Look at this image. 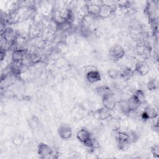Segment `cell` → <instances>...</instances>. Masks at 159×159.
<instances>
[{
  "label": "cell",
  "instance_id": "6da1fadb",
  "mask_svg": "<svg viewBox=\"0 0 159 159\" xmlns=\"http://www.w3.org/2000/svg\"><path fill=\"white\" fill-rule=\"evenodd\" d=\"M145 9L148 19L151 21L153 22L157 19L158 15V7L157 2L153 1H148L147 4Z\"/></svg>",
  "mask_w": 159,
  "mask_h": 159
},
{
  "label": "cell",
  "instance_id": "7a4b0ae2",
  "mask_svg": "<svg viewBox=\"0 0 159 159\" xmlns=\"http://www.w3.org/2000/svg\"><path fill=\"white\" fill-rule=\"evenodd\" d=\"M37 152L40 157L42 158H49L50 155L53 154V150L52 148L48 145L44 143H40L39 144Z\"/></svg>",
  "mask_w": 159,
  "mask_h": 159
},
{
  "label": "cell",
  "instance_id": "3957f363",
  "mask_svg": "<svg viewBox=\"0 0 159 159\" xmlns=\"http://www.w3.org/2000/svg\"><path fill=\"white\" fill-rule=\"evenodd\" d=\"M125 55L124 48L119 45H115L109 50V55L114 60L121 59Z\"/></svg>",
  "mask_w": 159,
  "mask_h": 159
},
{
  "label": "cell",
  "instance_id": "277c9868",
  "mask_svg": "<svg viewBox=\"0 0 159 159\" xmlns=\"http://www.w3.org/2000/svg\"><path fill=\"white\" fill-rule=\"evenodd\" d=\"M114 11L112 6L108 4H102L100 5L99 12L98 16L102 19H105L109 17Z\"/></svg>",
  "mask_w": 159,
  "mask_h": 159
},
{
  "label": "cell",
  "instance_id": "5b68a950",
  "mask_svg": "<svg viewBox=\"0 0 159 159\" xmlns=\"http://www.w3.org/2000/svg\"><path fill=\"white\" fill-rule=\"evenodd\" d=\"M2 38L11 45H14V42L16 40V39L17 38V35L15 33V31L10 27L6 28L3 32V34L2 35Z\"/></svg>",
  "mask_w": 159,
  "mask_h": 159
},
{
  "label": "cell",
  "instance_id": "8992f818",
  "mask_svg": "<svg viewBox=\"0 0 159 159\" xmlns=\"http://www.w3.org/2000/svg\"><path fill=\"white\" fill-rule=\"evenodd\" d=\"M102 102L103 106L109 109L111 111L114 109L116 105V101L114 93L106 95L102 98Z\"/></svg>",
  "mask_w": 159,
  "mask_h": 159
},
{
  "label": "cell",
  "instance_id": "52a82bcc",
  "mask_svg": "<svg viewBox=\"0 0 159 159\" xmlns=\"http://www.w3.org/2000/svg\"><path fill=\"white\" fill-rule=\"evenodd\" d=\"M58 132L60 137L65 140L70 139L73 134L71 128L67 124H63L60 125Z\"/></svg>",
  "mask_w": 159,
  "mask_h": 159
},
{
  "label": "cell",
  "instance_id": "ba28073f",
  "mask_svg": "<svg viewBox=\"0 0 159 159\" xmlns=\"http://www.w3.org/2000/svg\"><path fill=\"white\" fill-rule=\"evenodd\" d=\"M86 80L90 83H96L101 80V77L99 72L97 70H91L86 75Z\"/></svg>",
  "mask_w": 159,
  "mask_h": 159
},
{
  "label": "cell",
  "instance_id": "9c48e42d",
  "mask_svg": "<svg viewBox=\"0 0 159 159\" xmlns=\"http://www.w3.org/2000/svg\"><path fill=\"white\" fill-rule=\"evenodd\" d=\"M135 71L140 75H145L150 71V67L148 63L144 61H139L137 62L135 67Z\"/></svg>",
  "mask_w": 159,
  "mask_h": 159
},
{
  "label": "cell",
  "instance_id": "30bf717a",
  "mask_svg": "<svg viewBox=\"0 0 159 159\" xmlns=\"http://www.w3.org/2000/svg\"><path fill=\"white\" fill-rule=\"evenodd\" d=\"M76 137L80 142L85 144L92 137V136L88 130L86 129H81L77 132Z\"/></svg>",
  "mask_w": 159,
  "mask_h": 159
},
{
  "label": "cell",
  "instance_id": "8fae6325",
  "mask_svg": "<svg viewBox=\"0 0 159 159\" xmlns=\"http://www.w3.org/2000/svg\"><path fill=\"white\" fill-rule=\"evenodd\" d=\"M25 55L23 49L16 48L12 53V60L14 63H21Z\"/></svg>",
  "mask_w": 159,
  "mask_h": 159
},
{
  "label": "cell",
  "instance_id": "7c38bea8",
  "mask_svg": "<svg viewBox=\"0 0 159 159\" xmlns=\"http://www.w3.org/2000/svg\"><path fill=\"white\" fill-rule=\"evenodd\" d=\"M111 110L103 106L100 109H98L96 112V116L98 119L100 120H106L108 119L111 115Z\"/></svg>",
  "mask_w": 159,
  "mask_h": 159
},
{
  "label": "cell",
  "instance_id": "4fadbf2b",
  "mask_svg": "<svg viewBox=\"0 0 159 159\" xmlns=\"http://www.w3.org/2000/svg\"><path fill=\"white\" fill-rule=\"evenodd\" d=\"M100 6L95 3H90L86 6V11L91 16H98L99 12Z\"/></svg>",
  "mask_w": 159,
  "mask_h": 159
},
{
  "label": "cell",
  "instance_id": "5bb4252c",
  "mask_svg": "<svg viewBox=\"0 0 159 159\" xmlns=\"http://www.w3.org/2000/svg\"><path fill=\"white\" fill-rule=\"evenodd\" d=\"M57 49L60 53L65 55L69 52L70 47L66 42L60 41L57 43Z\"/></svg>",
  "mask_w": 159,
  "mask_h": 159
},
{
  "label": "cell",
  "instance_id": "9a60e30c",
  "mask_svg": "<svg viewBox=\"0 0 159 159\" xmlns=\"http://www.w3.org/2000/svg\"><path fill=\"white\" fill-rule=\"evenodd\" d=\"M96 93H98V95H99L101 98H103L104 96L110 94H112L114 93L113 91H112V89L107 86H101L98 87L96 89Z\"/></svg>",
  "mask_w": 159,
  "mask_h": 159
},
{
  "label": "cell",
  "instance_id": "2e32d148",
  "mask_svg": "<svg viewBox=\"0 0 159 159\" xmlns=\"http://www.w3.org/2000/svg\"><path fill=\"white\" fill-rule=\"evenodd\" d=\"M157 115V113L154 108L148 107L143 112L142 117L145 119H152V118H155Z\"/></svg>",
  "mask_w": 159,
  "mask_h": 159
},
{
  "label": "cell",
  "instance_id": "e0dca14e",
  "mask_svg": "<svg viewBox=\"0 0 159 159\" xmlns=\"http://www.w3.org/2000/svg\"><path fill=\"white\" fill-rule=\"evenodd\" d=\"M107 124L112 130L117 131L120 128V121L117 118L109 117L107 120Z\"/></svg>",
  "mask_w": 159,
  "mask_h": 159
},
{
  "label": "cell",
  "instance_id": "ac0fdd59",
  "mask_svg": "<svg viewBox=\"0 0 159 159\" xmlns=\"http://www.w3.org/2000/svg\"><path fill=\"white\" fill-rule=\"evenodd\" d=\"M132 97L135 99V100L139 104H141L142 103H143L145 101V96L144 93L140 90H137L135 91V92L134 93V94H133Z\"/></svg>",
  "mask_w": 159,
  "mask_h": 159
},
{
  "label": "cell",
  "instance_id": "d6986e66",
  "mask_svg": "<svg viewBox=\"0 0 159 159\" xmlns=\"http://www.w3.org/2000/svg\"><path fill=\"white\" fill-rule=\"evenodd\" d=\"M119 108L120 109V111L125 114V115L127 114V113L129 112L130 109L128 100H124V101H121L119 102Z\"/></svg>",
  "mask_w": 159,
  "mask_h": 159
},
{
  "label": "cell",
  "instance_id": "ffe728a7",
  "mask_svg": "<svg viewBox=\"0 0 159 159\" xmlns=\"http://www.w3.org/2000/svg\"><path fill=\"white\" fill-rule=\"evenodd\" d=\"M116 139L119 143L129 142V134L124 132H117L116 135Z\"/></svg>",
  "mask_w": 159,
  "mask_h": 159
},
{
  "label": "cell",
  "instance_id": "44dd1931",
  "mask_svg": "<svg viewBox=\"0 0 159 159\" xmlns=\"http://www.w3.org/2000/svg\"><path fill=\"white\" fill-rule=\"evenodd\" d=\"M133 74L132 70L129 68H125L123 70L121 75L124 78H130Z\"/></svg>",
  "mask_w": 159,
  "mask_h": 159
},
{
  "label": "cell",
  "instance_id": "7402d4cb",
  "mask_svg": "<svg viewBox=\"0 0 159 159\" xmlns=\"http://www.w3.org/2000/svg\"><path fill=\"white\" fill-rule=\"evenodd\" d=\"M151 152L155 157H157V158L158 157V156H159V146H158V145H157V144L154 145L151 148Z\"/></svg>",
  "mask_w": 159,
  "mask_h": 159
},
{
  "label": "cell",
  "instance_id": "603a6c76",
  "mask_svg": "<svg viewBox=\"0 0 159 159\" xmlns=\"http://www.w3.org/2000/svg\"><path fill=\"white\" fill-rule=\"evenodd\" d=\"M147 86L150 90L155 89L157 88V82L155 80H151L148 83Z\"/></svg>",
  "mask_w": 159,
  "mask_h": 159
},
{
  "label": "cell",
  "instance_id": "cb8c5ba5",
  "mask_svg": "<svg viewBox=\"0 0 159 159\" xmlns=\"http://www.w3.org/2000/svg\"><path fill=\"white\" fill-rule=\"evenodd\" d=\"M108 75L109 76L112 78V79H115L118 76V73L116 70H114V69H111L108 71Z\"/></svg>",
  "mask_w": 159,
  "mask_h": 159
},
{
  "label": "cell",
  "instance_id": "d4e9b609",
  "mask_svg": "<svg viewBox=\"0 0 159 159\" xmlns=\"http://www.w3.org/2000/svg\"><path fill=\"white\" fill-rule=\"evenodd\" d=\"M66 63V60L64 58H59L56 61V66H58V68H61L65 65Z\"/></svg>",
  "mask_w": 159,
  "mask_h": 159
}]
</instances>
